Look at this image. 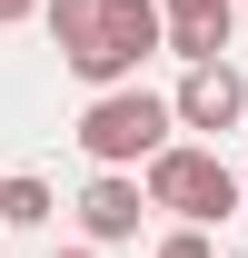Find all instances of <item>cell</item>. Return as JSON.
<instances>
[{
  "label": "cell",
  "instance_id": "obj_1",
  "mask_svg": "<svg viewBox=\"0 0 248 258\" xmlns=\"http://www.w3.org/2000/svg\"><path fill=\"white\" fill-rule=\"evenodd\" d=\"M169 139H179V99L139 90V80L90 90V109H80V149H90V169H149Z\"/></svg>",
  "mask_w": 248,
  "mask_h": 258
},
{
  "label": "cell",
  "instance_id": "obj_2",
  "mask_svg": "<svg viewBox=\"0 0 248 258\" xmlns=\"http://www.w3.org/2000/svg\"><path fill=\"white\" fill-rule=\"evenodd\" d=\"M139 179H149V199L169 209V219H189V228L238 219V199H248V169H228L209 139H169V149H159Z\"/></svg>",
  "mask_w": 248,
  "mask_h": 258
},
{
  "label": "cell",
  "instance_id": "obj_3",
  "mask_svg": "<svg viewBox=\"0 0 248 258\" xmlns=\"http://www.w3.org/2000/svg\"><path fill=\"white\" fill-rule=\"evenodd\" d=\"M149 50H169V0H99V30L80 50H60V60L80 90H119V80H139Z\"/></svg>",
  "mask_w": 248,
  "mask_h": 258
},
{
  "label": "cell",
  "instance_id": "obj_4",
  "mask_svg": "<svg viewBox=\"0 0 248 258\" xmlns=\"http://www.w3.org/2000/svg\"><path fill=\"white\" fill-rule=\"evenodd\" d=\"M159 199L139 169H90V189L70 199V219H80V238H99V248H119V238H139V219H149Z\"/></svg>",
  "mask_w": 248,
  "mask_h": 258
},
{
  "label": "cell",
  "instance_id": "obj_5",
  "mask_svg": "<svg viewBox=\"0 0 248 258\" xmlns=\"http://www.w3.org/2000/svg\"><path fill=\"white\" fill-rule=\"evenodd\" d=\"M169 99H179V129L218 139V129H238V119H248V70H238V60H189Z\"/></svg>",
  "mask_w": 248,
  "mask_h": 258
},
{
  "label": "cell",
  "instance_id": "obj_6",
  "mask_svg": "<svg viewBox=\"0 0 248 258\" xmlns=\"http://www.w3.org/2000/svg\"><path fill=\"white\" fill-rule=\"evenodd\" d=\"M238 40V0H179L169 10V60H228Z\"/></svg>",
  "mask_w": 248,
  "mask_h": 258
},
{
  "label": "cell",
  "instance_id": "obj_7",
  "mask_svg": "<svg viewBox=\"0 0 248 258\" xmlns=\"http://www.w3.org/2000/svg\"><path fill=\"white\" fill-rule=\"evenodd\" d=\"M50 209H60V199H50V179H30V169L0 189V228H50Z\"/></svg>",
  "mask_w": 248,
  "mask_h": 258
},
{
  "label": "cell",
  "instance_id": "obj_8",
  "mask_svg": "<svg viewBox=\"0 0 248 258\" xmlns=\"http://www.w3.org/2000/svg\"><path fill=\"white\" fill-rule=\"evenodd\" d=\"M40 20H50V40H60V50H80V40L99 30V0H50Z\"/></svg>",
  "mask_w": 248,
  "mask_h": 258
},
{
  "label": "cell",
  "instance_id": "obj_9",
  "mask_svg": "<svg viewBox=\"0 0 248 258\" xmlns=\"http://www.w3.org/2000/svg\"><path fill=\"white\" fill-rule=\"evenodd\" d=\"M159 258H218V248H209V228H189V219H179L169 238H159Z\"/></svg>",
  "mask_w": 248,
  "mask_h": 258
},
{
  "label": "cell",
  "instance_id": "obj_10",
  "mask_svg": "<svg viewBox=\"0 0 248 258\" xmlns=\"http://www.w3.org/2000/svg\"><path fill=\"white\" fill-rule=\"evenodd\" d=\"M50 0H0V30H20V20H40Z\"/></svg>",
  "mask_w": 248,
  "mask_h": 258
},
{
  "label": "cell",
  "instance_id": "obj_11",
  "mask_svg": "<svg viewBox=\"0 0 248 258\" xmlns=\"http://www.w3.org/2000/svg\"><path fill=\"white\" fill-rule=\"evenodd\" d=\"M50 258H99V238H80V248H50Z\"/></svg>",
  "mask_w": 248,
  "mask_h": 258
},
{
  "label": "cell",
  "instance_id": "obj_12",
  "mask_svg": "<svg viewBox=\"0 0 248 258\" xmlns=\"http://www.w3.org/2000/svg\"><path fill=\"white\" fill-rule=\"evenodd\" d=\"M0 189H10V179H0Z\"/></svg>",
  "mask_w": 248,
  "mask_h": 258
},
{
  "label": "cell",
  "instance_id": "obj_13",
  "mask_svg": "<svg viewBox=\"0 0 248 258\" xmlns=\"http://www.w3.org/2000/svg\"><path fill=\"white\" fill-rule=\"evenodd\" d=\"M169 10H179V0H169Z\"/></svg>",
  "mask_w": 248,
  "mask_h": 258
},
{
  "label": "cell",
  "instance_id": "obj_14",
  "mask_svg": "<svg viewBox=\"0 0 248 258\" xmlns=\"http://www.w3.org/2000/svg\"><path fill=\"white\" fill-rule=\"evenodd\" d=\"M238 10H248V0H238Z\"/></svg>",
  "mask_w": 248,
  "mask_h": 258
}]
</instances>
